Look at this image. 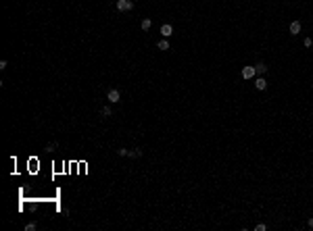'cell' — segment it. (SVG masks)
Returning <instances> with one entry per match:
<instances>
[{
    "label": "cell",
    "instance_id": "cell-1",
    "mask_svg": "<svg viewBox=\"0 0 313 231\" xmlns=\"http://www.w3.org/2000/svg\"><path fill=\"white\" fill-rule=\"evenodd\" d=\"M134 8V2L132 0H117V11L125 13V11H132Z\"/></svg>",
    "mask_w": 313,
    "mask_h": 231
},
{
    "label": "cell",
    "instance_id": "cell-2",
    "mask_svg": "<svg viewBox=\"0 0 313 231\" xmlns=\"http://www.w3.org/2000/svg\"><path fill=\"white\" fill-rule=\"evenodd\" d=\"M107 100L113 102V104L121 102V94H119V90H109V92H107Z\"/></svg>",
    "mask_w": 313,
    "mask_h": 231
},
{
    "label": "cell",
    "instance_id": "cell-3",
    "mask_svg": "<svg viewBox=\"0 0 313 231\" xmlns=\"http://www.w3.org/2000/svg\"><path fill=\"white\" fill-rule=\"evenodd\" d=\"M240 75H242L244 79H253V77L257 75V71H255V67H244V69H242V73H240Z\"/></svg>",
    "mask_w": 313,
    "mask_h": 231
},
{
    "label": "cell",
    "instance_id": "cell-4",
    "mask_svg": "<svg viewBox=\"0 0 313 231\" xmlns=\"http://www.w3.org/2000/svg\"><path fill=\"white\" fill-rule=\"evenodd\" d=\"M255 88H257L259 92H263V90H267V81H265L263 77H257V79H255Z\"/></svg>",
    "mask_w": 313,
    "mask_h": 231
},
{
    "label": "cell",
    "instance_id": "cell-5",
    "mask_svg": "<svg viewBox=\"0 0 313 231\" xmlns=\"http://www.w3.org/2000/svg\"><path fill=\"white\" fill-rule=\"evenodd\" d=\"M161 34H163V38H169V35L173 34V27H171L169 23H165V25H161Z\"/></svg>",
    "mask_w": 313,
    "mask_h": 231
},
{
    "label": "cell",
    "instance_id": "cell-6",
    "mask_svg": "<svg viewBox=\"0 0 313 231\" xmlns=\"http://www.w3.org/2000/svg\"><path fill=\"white\" fill-rule=\"evenodd\" d=\"M288 29H290V34H294V35H296V34H301V23H299V21H292Z\"/></svg>",
    "mask_w": 313,
    "mask_h": 231
},
{
    "label": "cell",
    "instance_id": "cell-7",
    "mask_svg": "<svg viewBox=\"0 0 313 231\" xmlns=\"http://www.w3.org/2000/svg\"><path fill=\"white\" fill-rule=\"evenodd\" d=\"M127 156H130V158H140V156H142V148H134V150H130Z\"/></svg>",
    "mask_w": 313,
    "mask_h": 231
},
{
    "label": "cell",
    "instance_id": "cell-8",
    "mask_svg": "<svg viewBox=\"0 0 313 231\" xmlns=\"http://www.w3.org/2000/svg\"><path fill=\"white\" fill-rule=\"evenodd\" d=\"M255 71H257V75H265V71H267V67H265L263 63H257V65H255Z\"/></svg>",
    "mask_w": 313,
    "mask_h": 231
},
{
    "label": "cell",
    "instance_id": "cell-9",
    "mask_svg": "<svg viewBox=\"0 0 313 231\" xmlns=\"http://www.w3.org/2000/svg\"><path fill=\"white\" fill-rule=\"evenodd\" d=\"M157 48H159V50H169V42L163 38V40H159V42H157Z\"/></svg>",
    "mask_w": 313,
    "mask_h": 231
},
{
    "label": "cell",
    "instance_id": "cell-10",
    "mask_svg": "<svg viewBox=\"0 0 313 231\" xmlns=\"http://www.w3.org/2000/svg\"><path fill=\"white\" fill-rule=\"evenodd\" d=\"M140 27H142V29H144V31H148V29H150V27H153V21H150V19H144V21H142V23H140Z\"/></svg>",
    "mask_w": 313,
    "mask_h": 231
},
{
    "label": "cell",
    "instance_id": "cell-11",
    "mask_svg": "<svg viewBox=\"0 0 313 231\" xmlns=\"http://www.w3.org/2000/svg\"><path fill=\"white\" fill-rule=\"evenodd\" d=\"M100 115H102V117H111V106H102Z\"/></svg>",
    "mask_w": 313,
    "mask_h": 231
},
{
    "label": "cell",
    "instance_id": "cell-12",
    "mask_svg": "<svg viewBox=\"0 0 313 231\" xmlns=\"http://www.w3.org/2000/svg\"><path fill=\"white\" fill-rule=\"evenodd\" d=\"M36 227H38V225H36V223H27V225H25V231H34Z\"/></svg>",
    "mask_w": 313,
    "mask_h": 231
},
{
    "label": "cell",
    "instance_id": "cell-13",
    "mask_svg": "<svg viewBox=\"0 0 313 231\" xmlns=\"http://www.w3.org/2000/svg\"><path fill=\"white\" fill-rule=\"evenodd\" d=\"M117 152H119V156H127V152H130V150H127V148H119Z\"/></svg>",
    "mask_w": 313,
    "mask_h": 231
},
{
    "label": "cell",
    "instance_id": "cell-14",
    "mask_svg": "<svg viewBox=\"0 0 313 231\" xmlns=\"http://www.w3.org/2000/svg\"><path fill=\"white\" fill-rule=\"evenodd\" d=\"M255 229H257V231H265V229H267V225H265V223H259Z\"/></svg>",
    "mask_w": 313,
    "mask_h": 231
},
{
    "label": "cell",
    "instance_id": "cell-15",
    "mask_svg": "<svg viewBox=\"0 0 313 231\" xmlns=\"http://www.w3.org/2000/svg\"><path fill=\"white\" fill-rule=\"evenodd\" d=\"M303 44H305L307 48H311V44H313V40H311V38H305V42H303Z\"/></svg>",
    "mask_w": 313,
    "mask_h": 231
},
{
    "label": "cell",
    "instance_id": "cell-16",
    "mask_svg": "<svg viewBox=\"0 0 313 231\" xmlns=\"http://www.w3.org/2000/svg\"><path fill=\"white\" fill-rule=\"evenodd\" d=\"M55 148H56V142H50L48 146H46V150H55Z\"/></svg>",
    "mask_w": 313,
    "mask_h": 231
},
{
    "label": "cell",
    "instance_id": "cell-17",
    "mask_svg": "<svg viewBox=\"0 0 313 231\" xmlns=\"http://www.w3.org/2000/svg\"><path fill=\"white\" fill-rule=\"evenodd\" d=\"M307 225H309V227L313 229V219H309V221H307Z\"/></svg>",
    "mask_w": 313,
    "mask_h": 231
}]
</instances>
